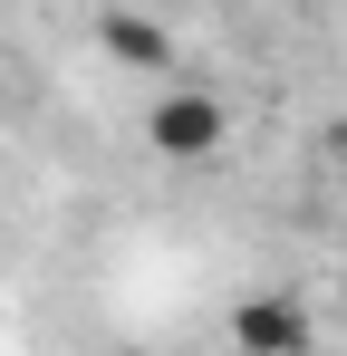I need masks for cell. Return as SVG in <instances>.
I'll return each mask as SVG.
<instances>
[{
	"label": "cell",
	"mask_w": 347,
	"mask_h": 356,
	"mask_svg": "<svg viewBox=\"0 0 347 356\" xmlns=\"http://www.w3.org/2000/svg\"><path fill=\"white\" fill-rule=\"evenodd\" d=\"M338 212H347V183H338Z\"/></svg>",
	"instance_id": "cell-6"
},
{
	"label": "cell",
	"mask_w": 347,
	"mask_h": 356,
	"mask_svg": "<svg viewBox=\"0 0 347 356\" xmlns=\"http://www.w3.org/2000/svg\"><path fill=\"white\" fill-rule=\"evenodd\" d=\"M97 49H107L116 67H135V77H164L174 67V29L155 10H97Z\"/></svg>",
	"instance_id": "cell-3"
},
{
	"label": "cell",
	"mask_w": 347,
	"mask_h": 356,
	"mask_svg": "<svg viewBox=\"0 0 347 356\" xmlns=\"http://www.w3.org/2000/svg\"><path fill=\"white\" fill-rule=\"evenodd\" d=\"M309 308L289 289H251L241 308H231V356H309Z\"/></svg>",
	"instance_id": "cell-2"
},
{
	"label": "cell",
	"mask_w": 347,
	"mask_h": 356,
	"mask_svg": "<svg viewBox=\"0 0 347 356\" xmlns=\"http://www.w3.org/2000/svg\"><path fill=\"white\" fill-rule=\"evenodd\" d=\"M107 356H145V347H107Z\"/></svg>",
	"instance_id": "cell-5"
},
{
	"label": "cell",
	"mask_w": 347,
	"mask_h": 356,
	"mask_svg": "<svg viewBox=\"0 0 347 356\" xmlns=\"http://www.w3.org/2000/svg\"><path fill=\"white\" fill-rule=\"evenodd\" d=\"M145 145H155L164 164H213L231 145V106L213 87H164V97L145 106Z\"/></svg>",
	"instance_id": "cell-1"
},
{
	"label": "cell",
	"mask_w": 347,
	"mask_h": 356,
	"mask_svg": "<svg viewBox=\"0 0 347 356\" xmlns=\"http://www.w3.org/2000/svg\"><path fill=\"white\" fill-rule=\"evenodd\" d=\"M338 298H347V250H338Z\"/></svg>",
	"instance_id": "cell-4"
}]
</instances>
